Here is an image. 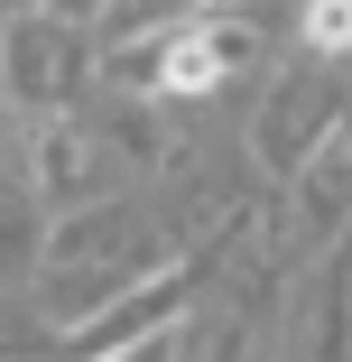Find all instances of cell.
Returning <instances> with one entry per match:
<instances>
[{
	"label": "cell",
	"mask_w": 352,
	"mask_h": 362,
	"mask_svg": "<svg viewBox=\"0 0 352 362\" xmlns=\"http://www.w3.org/2000/svg\"><path fill=\"white\" fill-rule=\"evenodd\" d=\"M232 56H241V37H214V28H186V37L167 47V65H158V84H167V93H204V84H214V75H223Z\"/></svg>",
	"instance_id": "obj_1"
},
{
	"label": "cell",
	"mask_w": 352,
	"mask_h": 362,
	"mask_svg": "<svg viewBox=\"0 0 352 362\" xmlns=\"http://www.w3.org/2000/svg\"><path fill=\"white\" fill-rule=\"evenodd\" d=\"M306 37L315 47H352V0H315V10H306Z\"/></svg>",
	"instance_id": "obj_2"
}]
</instances>
